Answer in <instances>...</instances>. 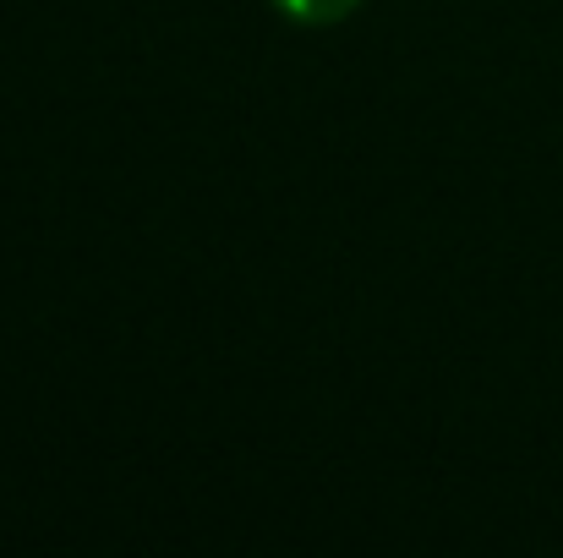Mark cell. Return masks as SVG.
I'll use <instances>...</instances> for the list:
<instances>
[{
    "label": "cell",
    "mask_w": 563,
    "mask_h": 558,
    "mask_svg": "<svg viewBox=\"0 0 563 558\" xmlns=\"http://www.w3.org/2000/svg\"><path fill=\"white\" fill-rule=\"evenodd\" d=\"M296 22H340V17H351L362 0H279Z\"/></svg>",
    "instance_id": "cell-1"
}]
</instances>
